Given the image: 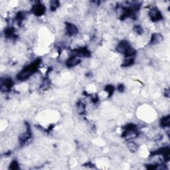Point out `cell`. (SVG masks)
Listing matches in <instances>:
<instances>
[{"instance_id":"cell-1","label":"cell","mask_w":170,"mask_h":170,"mask_svg":"<svg viewBox=\"0 0 170 170\" xmlns=\"http://www.w3.org/2000/svg\"><path fill=\"white\" fill-rule=\"evenodd\" d=\"M39 65V62L38 61H35V63L31 64L24 68L22 71H21V73L18 74V78L19 80H23L27 79L29 77H30L31 75L33 73H35L36 70H37V68Z\"/></svg>"},{"instance_id":"cell-2","label":"cell","mask_w":170,"mask_h":170,"mask_svg":"<svg viewBox=\"0 0 170 170\" xmlns=\"http://www.w3.org/2000/svg\"><path fill=\"white\" fill-rule=\"evenodd\" d=\"M149 16H150L151 20L153 21H159L162 19V15H161V12L156 7L150 9V12H149Z\"/></svg>"},{"instance_id":"cell-3","label":"cell","mask_w":170,"mask_h":170,"mask_svg":"<svg viewBox=\"0 0 170 170\" xmlns=\"http://www.w3.org/2000/svg\"><path fill=\"white\" fill-rule=\"evenodd\" d=\"M32 11L35 16H41L45 11V7L44 5L41 3H37L34 5L32 8Z\"/></svg>"},{"instance_id":"cell-4","label":"cell","mask_w":170,"mask_h":170,"mask_svg":"<svg viewBox=\"0 0 170 170\" xmlns=\"http://www.w3.org/2000/svg\"><path fill=\"white\" fill-rule=\"evenodd\" d=\"M130 47V46L128 42L126 41H122L119 42L118 46L116 47V50L118 52L122 53V54H124Z\"/></svg>"},{"instance_id":"cell-5","label":"cell","mask_w":170,"mask_h":170,"mask_svg":"<svg viewBox=\"0 0 170 170\" xmlns=\"http://www.w3.org/2000/svg\"><path fill=\"white\" fill-rule=\"evenodd\" d=\"M66 31L69 36L76 35L78 32L77 27L72 23H67V26H66Z\"/></svg>"},{"instance_id":"cell-6","label":"cell","mask_w":170,"mask_h":170,"mask_svg":"<svg viewBox=\"0 0 170 170\" xmlns=\"http://www.w3.org/2000/svg\"><path fill=\"white\" fill-rule=\"evenodd\" d=\"M80 63V59L79 57L73 55L71 58L69 59L67 61V65L68 67H75Z\"/></svg>"},{"instance_id":"cell-7","label":"cell","mask_w":170,"mask_h":170,"mask_svg":"<svg viewBox=\"0 0 170 170\" xmlns=\"http://www.w3.org/2000/svg\"><path fill=\"white\" fill-rule=\"evenodd\" d=\"M13 85V82H12V80L11 79H10V78H6V79L4 80V81L3 83L1 84V90L2 92H7V91H9Z\"/></svg>"},{"instance_id":"cell-8","label":"cell","mask_w":170,"mask_h":170,"mask_svg":"<svg viewBox=\"0 0 170 170\" xmlns=\"http://www.w3.org/2000/svg\"><path fill=\"white\" fill-rule=\"evenodd\" d=\"M163 41V37L161 34L159 33H154L153 34L152 37H151L150 43L152 45H156Z\"/></svg>"},{"instance_id":"cell-9","label":"cell","mask_w":170,"mask_h":170,"mask_svg":"<svg viewBox=\"0 0 170 170\" xmlns=\"http://www.w3.org/2000/svg\"><path fill=\"white\" fill-rule=\"evenodd\" d=\"M170 124V119H169V116H164L163 118L161 119L160 120V125L163 128L169 127Z\"/></svg>"},{"instance_id":"cell-10","label":"cell","mask_w":170,"mask_h":170,"mask_svg":"<svg viewBox=\"0 0 170 170\" xmlns=\"http://www.w3.org/2000/svg\"><path fill=\"white\" fill-rule=\"evenodd\" d=\"M31 133L29 132H26L23 133V134H21V136L20 138V140L21 143H25L27 140H28L29 138H31Z\"/></svg>"},{"instance_id":"cell-11","label":"cell","mask_w":170,"mask_h":170,"mask_svg":"<svg viewBox=\"0 0 170 170\" xmlns=\"http://www.w3.org/2000/svg\"><path fill=\"white\" fill-rule=\"evenodd\" d=\"M134 63V59L133 57H126L125 59L123 61L122 66L124 67H128L130 66Z\"/></svg>"},{"instance_id":"cell-12","label":"cell","mask_w":170,"mask_h":170,"mask_svg":"<svg viewBox=\"0 0 170 170\" xmlns=\"http://www.w3.org/2000/svg\"><path fill=\"white\" fill-rule=\"evenodd\" d=\"M51 9L52 11L57 9L59 6V2L58 1H53L51 2Z\"/></svg>"},{"instance_id":"cell-13","label":"cell","mask_w":170,"mask_h":170,"mask_svg":"<svg viewBox=\"0 0 170 170\" xmlns=\"http://www.w3.org/2000/svg\"><path fill=\"white\" fill-rule=\"evenodd\" d=\"M128 148L132 152H135V151L137 150L138 146L135 143H132H132H129Z\"/></svg>"},{"instance_id":"cell-14","label":"cell","mask_w":170,"mask_h":170,"mask_svg":"<svg viewBox=\"0 0 170 170\" xmlns=\"http://www.w3.org/2000/svg\"><path fill=\"white\" fill-rule=\"evenodd\" d=\"M85 110V106L82 103H80L78 106V111L80 114L83 113Z\"/></svg>"},{"instance_id":"cell-15","label":"cell","mask_w":170,"mask_h":170,"mask_svg":"<svg viewBox=\"0 0 170 170\" xmlns=\"http://www.w3.org/2000/svg\"><path fill=\"white\" fill-rule=\"evenodd\" d=\"M18 163L17 161H13V162L11 163L10 165V168L12 169H18Z\"/></svg>"},{"instance_id":"cell-16","label":"cell","mask_w":170,"mask_h":170,"mask_svg":"<svg viewBox=\"0 0 170 170\" xmlns=\"http://www.w3.org/2000/svg\"><path fill=\"white\" fill-rule=\"evenodd\" d=\"M113 90H114V88L113 86H110V85H109V86H106V91L107 92L109 93V94L110 95L111 94H112V92H113Z\"/></svg>"}]
</instances>
